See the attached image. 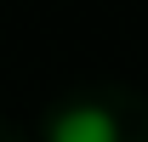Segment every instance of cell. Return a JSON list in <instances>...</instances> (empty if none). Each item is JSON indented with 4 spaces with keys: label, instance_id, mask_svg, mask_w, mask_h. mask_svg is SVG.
Instances as JSON below:
<instances>
[{
    "label": "cell",
    "instance_id": "cell-1",
    "mask_svg": "<svg viewBox=\"0 0 148 142\" xmlns=\"http://www.w3.org/2000/svg\"><path fill=\"white\" fill-rule=\"evenodd\" d=\"M51 142H120L108 108H63L51 119Z\"/></svg>",
    "mask_w": 148,
    "mask_h": 142
}]
</instances>
